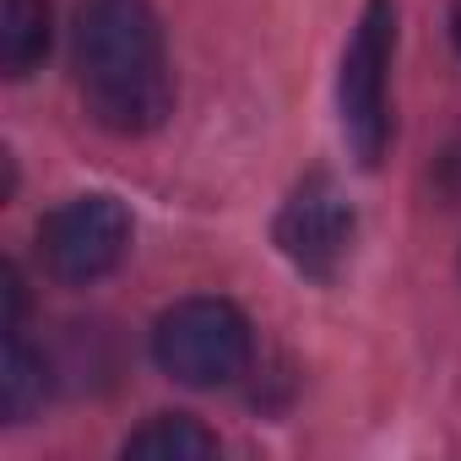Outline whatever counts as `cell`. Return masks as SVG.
<instances>
[{
  "mask_svg": "<svg viewBox=\"0 0 461 461\" xmlns=\"http://www.w3.org/2000/svg\"><path fill=\"white\" fill-rule=\"evenodd\" d=\"M125 456H141V461H206V456H217V434L190 412H158L125 439Z\"/></svg>",
  "mask_w": 461,
  "mask_h": 461,
  "instance_id": "6",
  "label": "cell"
},
{
  "mask_svg": "<svg viewBox=\"0 0 461 461\" xmlns=\"http://www.w3.org/2000/svg\"><path fill=\"white\" fill-rule=\"evenodd\" d=\"M391 50H396V0H369L342 55V77H337L342 141L358 158V168H380L391 147V93H385Z\"/></svg>",
  "mask_w": 461,
  "mask_h": 461,
  "instance_id": "3",
  "label": "cell"
},
{
  "mask_svg": "<svg viewBox=\"0 0 461 461\" xmlns=\"http://www.w3.org/2000/svg\"><path fill=\"white\" fill-rule=\"evenodd\" d=\"M50 396V369H44V353H33L23 342V331H6V364H0V402H6V418L23 423L44 407Z\"/></svg>",
  "mask_w": 461,
  "mask_h": 461,
  "instance_id": "8",
  "label": "cell"
},
{
  "mask_svg": "<svg viewBox=\"0 0 461 461\" xmlns=\"http://www.w3.org/2000/svg\"><path fill=\"white\" fill-rule=\"evenodd\" d=\"M450 33H456V50H461V0L450 6Z\"/></svg>",
  "mask_w": 461,
  "mask_h": 461,
  "instance_id": "9",
  "label": "cell"
},
{
  "mask_svg": "<svg viewBox=\"0 0 461 461\" xmlns=\"http://www.w3.org/2000/svg\"><path fill=\"white\" fill-rule=\"evenodd\" d=\"M39 250L55 283L87 288L109 277L131 250V212L114 195H71L39 228Z\"/></svg>",
  "mask_w": 461,
  "mask_h": 461,
  "instance_id": "4",
  "label": "cell"
},
{
  "mask_svg": "<svg viewBox=\"0 0 461 461\" xmlns=\"http://www.w3.org/2000/svg\"><path fill=\"white\" fill-rule=\"evenodd\" d=\"M353 234H358V217L331 174H310L304 185H294V195L277 212V250L288 256L294 272L315 283H331L348 267Z\"/></svg>",
  "mask_w": 461,
  "mask_h": 461,
  "instance_id": "5",
  "label": "cell"
},
{
  "mask_svg": "<svg viewBox=\"0 0 461 461\" xmlns=\"http://www.w3.org/2000/svg\"><path fill=\"white\" fill-rule=\"evenodd\" d=\"M77 87L87 114L114 136H147L174 109L163 28L147 0H82Z\"/></svg>",
  "mask_w": 461,
  "mask_h": 461,
  "instance_id": "1",
  "label": "cell"
},
{
  "mask_svg": "<svg viewBox=\"0 0 461 461\" xmlns=\"http://www.w3.org/2000/svg\"><path fill=\"white\" fill-rule=\"evenodd\" d=\"M50 55V0H0V66L23 82Z\"/></svg>",
  "mask_w": 461,
  "mask_h": 461,
  "instance_id": "7",
  "label": "cell"
},
{
  "mask_svg": "<svg viewBox=\"0 0 461 461\" xmlns=\"http://www.w3.org/2000/svg\"><path fill=\"white\" fill-rule=\"evenodd\" d=\"M152 358L168 380L212 391L250 369V321L228 299H185L158 315Z\"/></svg>",
  "mask_w": 461,
  "mask_h": 461,
  "instance_id": "2",
  "label": "cell"
}]
</instances>
